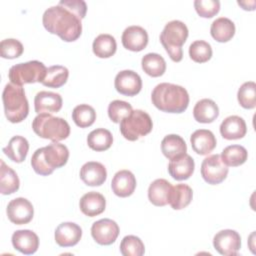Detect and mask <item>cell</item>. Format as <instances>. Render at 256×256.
Masks as SVG:
<instances>
[{"mask_svg": "<svg viewBox=\"0 0 256 256\" xmlns=\"http://www.w3.org/2000/svg\"><path fill=\"white\" fill-rule=\"evenodd\" d=\"M87 12L83 0H61L45 10L42 23L51 34L58 35L65 42L77 40L82 33V19Z\"/></svg>", "mask_w": 256, "mask_h": 256, "instance_id": "cell-1", "label": "cell"}, {"mask_svg": "<svg viewBox=\"0 0 256 256\" xmlns=\"http://www.w3.org/2000/svg\"><path fill=\"white\" fill-rule=\"evenodd\" d=\"M151 100L160 111L182 113L189 105V94L180 85L164 82L155 86L151 94Z\"/></svg>", "mask_w": 256, "mask_h": 256, "instance_id": "cell-2", "label": "cell"}, {"mask_svg": "<svg viewBox=\"0 0 256 256\" xmlns=\"http://www.w3.org/2000/svg\"><path fill=\"white\" fill-rule=\"evenodd\" d=\"M69 158L68 148L61 143L51 144L38 148L32 155L31 166L33 170L42 176H48L55 169L63 167Z\"/></svg>", "mask_w": 256, "mask_h": 256, "instance_id": "cell-3", "label": "cell"}, {"mask_svg": "<svg viewBox=\"0 0 256 256\" xmlns=\"http://www.w3.org/2000/svg\"><path fill=\"white\" fill-rule=\"evenodd\" d=\"M4 113L11 123L22 122L29 113V104L24 88L20 85L8 83L2 93Z\"/></svg>", "mask_w": 256, "mask_h": 256, "instance_id": "cell-4", "label": "cell"}, {"mask_svg": "<svg viewBox=\"0 0 256 256\" xmlns=\"http://www.w3.org/2000/svg\"><path fill=\"white\" fill-rule=\"evenodd\" d=\"M188 34V28L182 21L172 20L164 26L160 34V42L172 61L180 62L182 60V46L186 42Z\"/></svg>", "mask_w": 256, "mask_h": 256, "instance_id": "cell-5", "label": "cell"}, {"mask_svg": "<svg viewBox=\"0 0 256 256\" xmlns=\"http://www.w3.org/2000/svg\"><path fill=\"white\" fill-rule=\"evenodd\" d=\"M32 129L40 138L49 139L53 142L64 140L70 134V126L66 120L47 113L38 114L34 118Z\"/></svg>", "mask_w": 256, "mask_h": 256, "instance_id": "cell-6", "label": "cell"}, {"mask_svg": "<svg viewBox=\"0 0 256 256\" xmlns=\"http://www.w3.org/2000/svg\"><path fill=\"white\" fill-rule=\"evenodd\" d=\"M153 123L150 115L140 109L133 110L131 114L120 122V132L129 141H136L152 131Z\"/></svg>", "mask_w": 256, "mask_h": 256, "instance_id": "cell-7", "label": "cell"}, {"mask_svg": "<svg viewBox=\"0 0 256 256\" xmlns=\"http://www.w3.org/2000/svg\"><path fill=\"white\" fill-rule=\"evenodd\" d=\"M46 72L47 68L42 62L33 60L13 65L9 69L8 77L11 83L22 86L23 84L41 83L46 76Z\"/></svg>", "mask_w": 256, "mask_h": 256, "instance_id": "cell-8", "label": "cell"}, {"mask_svg": "<svg viewBox=\"0 0 256 256\" xmlns=\"http://www.w3.org/2000/svg\"><path fill=\"white\" fill-rule=\"evenodd\" d=\"M228 166L224 164L219 154L206 157L201 164V175L205 182L211 185H217L223 182L228 175Z\"/></svg>", "mask_w": 256, "mask_h": 256, "instance_id": "cell-9", "label": "cell"}, {"mask_svg": "<svg viewBox=\"0 0 256 256\" xmlns=\"http://www.w3.org/2000/svg\"><path fill=\"white\" fill-rule=\"evenodd\" d=\"M213 246L221 255H237L241 248V237L235 230L224 229L215 234L213 238Z\"/></svg>", "mask_w": 256, "mask_h": 256, "instance_id": "cell-10", "label": "cell"}, {"mask_svg": "<svg viewBox=\"0 0 256 256\" xmlns=\"http://www.w3.org/2000/svg\"><path fill=\"white\" fill-rule=\"evenodd\" d=\"M7 216L8 219L16 224L23 225L29 223L34 215V208L32 203L23 197L12 199L7 205Z\"/></svg>", "mask_w": 256, "mask_h": 256, "instance_id": "cell-11", "label": "cell"}, {"mask_svg": "<svg viewBox=\"0 0 256 256\" xmlns=\"http://www.w3.org/2000/svg\"><path fill=\"white\" fill-rule=\"evenodd\" d=\"M118 224L108 218L100 219L91 226V235L93 239L100 245H111L119 235Z\"/></svg>", "mask_w": 256, "mask_h": 256, "instance_id": "cell-12", "label": "cell"}, {"mask_svg": "<svg viewBox=\"0 0 256 256\" xmlns=\"http://www.w3.org/2000/svg\"><path fill=\"white\" fill-rule=\"evenodd\" d=\"M114 86L117 92L125 96H135L142 88V79L135 71H120L114 80Z\"/></svg>", "mask_w": 256, "mask_h": 256, "instance_id": "cell-13", "label": "cell"}, {"mask_svg": "<svg viewBox=\"0 0 256 256\" xmlns=\"http://www.w3.org/2000/svg\"><path fill=\"white\" fill-rule=\"evenodd\" d=\"M124 48L133 52L142 51L148 44V33L141 26H129L122 33Z\"/></svg>", "mask_w": 256, "mask_h": 256, "instance_id": "cell-14", "label": "cell"}, {"mask_svg": "<svg viewBox=\"0 0 256 256\" xmlns=\"http://www.w3.org/2000/svg\"><path fill=\"white\" fill-rule=\"evenodd\" d=\"M81 237L82 229L74 222H63L55 230V241L61 247L75 246Z\"/></svg>", "mask_w": 256, "mask_h": 256, "instance_id": "cell-15", "label": "cell"}, {"mask_svg": "<svg viewBox=\"0 0 256 256\" xmlns=\"http://www.w3.org/2000/svg\"><path fill=\"white\" fill-rule=\"evenodd\" d=\"M13 247L25 255L34 254L39 247V238L37 234L31 230H17L12 234Z\"/></svg>", "mask_w": 256, "mask_h": 256, "instance_id": "cell-16", "label": "cell"}, {"mask_svg": "<svg viewBox=\"0 0 256 256\" xmlns=\"http://www.w3.org/2000/svg\"><path fill=\"white\" fill-rule=\"evenodd\" d=\"M62 97L51 91H40L34 98V108L37 114L57 113L62 108Z\"/></svg>", "mask_w": 256, "mask_h": 256, "instance_id": "cell-17", "label": "cell"}, {"mask_svg": "<svg viewBox=\"0 0 256 256\" xmlns=\"http://www.w3.org/2000/svg\"><path fill=\"white\" fill-rule=\"evenodd\" d=\"M111 188L118 197H128L133 194L136 188V178L129 170H120L115 173L111 182Z\"/></svg>", "mask_w": 256, "mask_h": 256, "instance_id": "cell-18", "label": "cell"}, {"mask_svg": "<svg viewBox=\"0 0 256 256\" xmlns=\"http://www.w3.org/2000/svg\"><path fill=\"white\" fill-rule=\"evenodd\" d=\"M195 168L193 158L187 153L170 160L168 164V172L172 178L178 181L189 179Z\"/></svg>", "mask_w": 256, "mask_h": 256, "instance_id": "cell-19", "label": "cell"}, {"mask_svg": "<svg viewBox=\"0 0 256 256\" xmlns=\"http://www.w3.org/2000/svg\"><path fill=\"white\" fill-rule=\"evenodd\" d=\"M80 178L88 186H100L106 181L107 171L102 163L89 161L81 167Z\"/></svg>", "mask_w": 256, "mask_h": 256, "instance_id": "cell-20", "label": "cell"}, {"mask_svg": "<svg viewBox=\"0 0 256 256\" xmlns=\"http://www.w3.org/2000/svg\"><path fill=\"white\" fill-rule=\"evenodd\" d=\"M247 126L244 119L237 115L226 117L220 125V133L224 139L237 140L246 135Z\"/></svg>", "mask_w": 256, "mask_h": 256, "instance_id": "cell-21", "label": "cell"}, {"mask_svg": "<svg viewBox=\"0 0 256 256\" xmlns=\"http://www.w3.org/2000/svg\"><path fill=\"white\" fill-rule=\"evenodd\" d=\"M192 149L198 155H207L212 152L217 144L215 135L207 129H198L190 137Z\"/></svg>", "mask_w": 256, "mask_h": 256, "instance_id": "cell-22", "label": "cell"}, {"mask_svg": "<svg viewBox=\"0 0 256 256\" xmlns=\"http://www.w3.org/2000/svg\"><path fill=\"white\" fill-rule=\"evenodd\" d=\"M79 207L84 215L88 217H94L104 212L106 207V200L104 196L99 192L90 191L81 197L79 201Z\"/></svg>", "mask_w": 256, "mask_h": 256, "instance_id": "cell-23", "label": "cell"}, {"mask_svg": "<svg viewBox=\"0 0 256 256\" xmlns=\"http://www.w3.org/2000/svg\"><path fill=\"white\" fill-rule=\"evenodd\" d=\"M171 183L166 179L154 180L148 188V199L149 201L158 207H162L168 204L169 195L171 191Z\"/></svg>", "mask_w": 256, "mask_h": 256, "instance_id": "cell-24", "label": "cell"}, {"mask_svg": "<svg viewBox=\"0 0 256 256\" xmlns=\"http://www.w3.org/2000/svg\"><path fill=\"white\" fill-rule=\"evenodd\" d=\"M193 116L199 123H212L219 116V108L213 100L204 98L195 104Z\"/></svg>", "mask_w": 256, "mask_h": 256, "instance_id": "cell-25", "label": "cell"}, {"mask_svg": "<svg viewBox=\"0 0 256 256\" xmlns=\"http://www.w3.org/2000/svg\"><path fill=\"white\" fill-rule=\"evenodd\" d=\"M29 150V143L27 139L23 136H13L7 146L3 148L4 154L13 162L21 163L23 162L26 157Z\"/></svg>", "mask_w": 256, "mask_h": 256, "instance_id": "cell-26", "label": "cell"}, {"mask_svg": "<svg viewBox=\"0 0 256 256\" xmlns=\"http://www.w3.org/2000/svg\"><path fill=\"white\" fill-rule=\"evenodd\" d=\"M161 151L166 158L172 160L185 154L187 152V145L181 136L169 134L161 142Z\"/></svg>", "mask_w": 256, "mask_h": 256, "instance_id": "cell-27", "label": "cell"}, {"mask_svg": "<svg viewBox=\"0 0 256 256\" xmlns=\"http://www.w3.org/2000/svg\"><path fill=\"white\" fill-rule=\"evenodd\" d=\"M210 33L213 39L217 42H228L235 34V24L229 18H217L211 24Z\"/></svg>", "mask_w": 256, "mask_h": 256, "instance_id": "cell-28", "label": "cell"}, {"mask_svg": "<svg viewBox=\"0 0 256 256\" xmlns=\"http://www.w3.org/2000/svg\"><path fill=\"white\" fill-rule=\"evenodd\" d=\"M193 198L192 188L187 184H177L171 187L169 202L174 210H181L187 207Z\"/></svg>", "mask_w": 256, "mask_h": 256, "instance_id": "cell-29", "label": "cell"}, {"mask_svg": "<svg viewBox=\"0 0 256 256\" xmlns=\"http://www.w3.org/2000/svg\"><path fill=\"white\" fill-rule=\"evenodd\" d=\"M0 192L3 195H10L18 191L20 181L17 173L3 160H0Z\"/></svg>", "mask_w": 256, "mask_h": 256, "instance_id": "cell-30", "label": "cell"}, {"mask_svg": "<svg viewBox=\"0 0 256 256\" xmlns=\"http://www.w3.org/2000/svg\"><path fill=\"white\" fill-rule=\"evenodd\" d=\"M93 53L99 58H109L113 56L117 50L115 38L110 34L98 35L92 44Z\"/></svg>", "mask_w": 256, "mask_h": 256, "instance_id": "cell-31", "label": "cell"}, {"mask_svg": "<svg viewBox=\"0 0 256 256\" xmlns=\"http://www.w3.org/2000/svg\"><path fill=\"white\" fill-rule=\"evenodd\" d=\"M112 143L113 136L105 128H97L87 136V144L94 151H105L111 147Z\"/></svg>", "mask_w": 256, "mask_h": 256, "instance_id": "cell-32", "label": "cell"}, {"mask_svg": "<svg viewBox=\"0 0 256 256\" xmlns=\"http://www.w3.org/2000/svg\"><path fill=\"white\" fill-rule=\"evenodd\" d=\"M143 71L151 77H160L166 71V62L164 58L157 53H148L141 60Z\"/></svg>", "mask_w": 256, "mask_h": 256, "instance_id": "cell-33", "label": "cell"}, {"mask_svg": "<svg viewBox=\"0 0 256 256\" xmlns=\"http://www.w3.org/2000/svg\"><path fill=\"white\" fill-rule=\"evenodd\" d=\"M221 159L226 166L237 167L244 164L248 158V152L241 145H229L221 153Z\"/></svg>", "mask_w": 256, "mask_h": 256, "instance_id": "cell-34", "label": "cell"}, {"mask_svg": "<svg viewBox=\"0 0 256 256\" xmlns=\"http://www.w3.org/2000/svg\"><path fill=\"white\" fill-rule=\"evenodd\" d=\"M69 77V71L61 65H53L47 68L46 76L41 82L44 86L50 88H59L63 86Z\"/></svg>", "mask_w": 256, "mask_h": 256, "instance_id": "cell-35", "label": "cell"}, {"mask_svg": "<svg viewBox=\"0 0 256 256\" xmlns=\"http://www.w3.org/2000/svg\"><path fill=\"white\" fill-rule=\"evenodd\" d=\"M72 119L78 127L87 128L95 122L96 112L92 106L88 104H80L73 109Z\"/></svg>", "mask_w": 256, "mask_h": 256, "instance_id": "cell-36", "label": "cell"}, {"mask_svg": "<svg viewBox=\"0 0 256 256\" xmlns=\"http://www.w3.org/2000/svg\"><path fill=\"white\" fill-rule=\"evenodd\" d=\"M237 99L245 109H253L256 106V84L253 81L243 83L238 89Z\"/></svg>", "mask_w": 256, "mask_h": 256, "instance_id": "cell-37", "label": "cell"}, {"mask_svg": "<svg viewBox=\"0 0 256 256\" xmlns=\"http://www.w3.org/2000/svg\"><path fill=\"white\" fill-rule=\"evenodd\" d=\"M189 56L196 63H205L212 57L211 45L204 40H196L189 46Z\"/></svg>", "mask_w": 256, "mask_h": 256, "instance_id": "cell-38", "label": "cell"}, {"mask_svg": "<svg viewBox=\"0 0 256 256\" xmlns=\"http://www.w3.org/2000/svg\"><path fill=\"white\" fill-rule=\"evenodd\" d=\"M120 252L123 256H142L145 252V246L139 237L128 235L120 243Z\"/></svg>", "mask_w": 256, "mask_h": 256, "instance_id": "cell-39", "label": "cell"}, {"mask_svg": "<svg viewBox=\"0 0 256 256\" xmlns=\"http://www.w3.org/2000/svg\"><path fill=\"white\" fill-rule=\"evenodd\" d=\"M133 111L130 103L122 100H114L108 106V116L114 123H120Z\"/></svg>", "mask_w": 256, "mask_h": 256, "instance_id": "cell-40", "label": "cell"}, {"mask_svg": "<svg viewBox=\"0 0 256 256\" xmlns=\"http://www.w3.org/2000/svg\"><path fill=\"white\" fill-rule=\"evenodd\" d=\"M22 43L13 38L4 39L0 42V55L5 59H15L22 55L23 53Z\"/></svg>", "mask_w": 256, "mask_h": 256, "instance_id": "cell-41", "label": "cell"}, {"mask_svg": "<svg viewBox=\"0 0 256 256\" xmlns=\"http://www.w3.org/2000/svg\"><path fill=\"white\" fill-rule=\"evenodd\" d=\"M194 8L200 17L211 18L220 11V2L218 0H195Z\"/></svg>", "mask_w": 256, "mask_h": 256, "instance_id": "cell-42", "label": "cell"}]
</instances>
